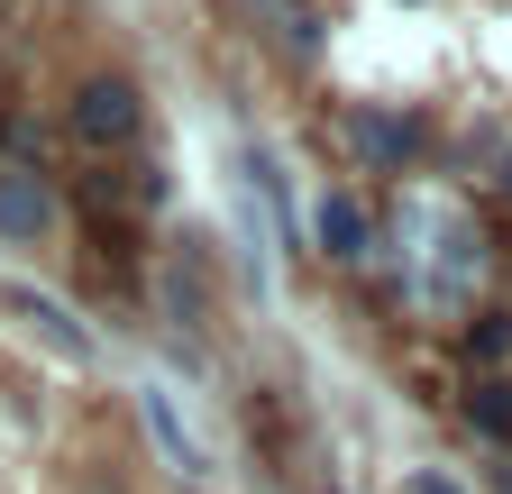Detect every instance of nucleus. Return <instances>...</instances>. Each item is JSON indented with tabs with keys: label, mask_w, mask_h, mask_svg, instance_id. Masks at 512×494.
I'll return each instance as SVG.
<instances>
[{
	"label": "nucleus",
	"mask_w": 512,
	"mask_h": 494,
	"mask_svg": "<svg viewBox=\"0 0 512 494\" xmlns=\"http://www.w3.org/2000/svg\"><path fill=\"white\" fill-rule=\"evenodd\" d=\"M412 494H467L458 476H412Z\"/></svg>",
	"instance_id": "11"
},
{
	"label": "nucleus",
	"mask_w": 512,
	"mask_h": 494,
	"mask_svg": "<svg viewBox=\"0 0 512 494\" xmlns=\"http://www.w3.org/2000/svg\"><path fill=\"white\" fill-rule=\"evenodd\" d=\"M348 138H357V156H375V165H412V156H421V129H412V119H384V110H357Z\"/></svg>",
	"instance_id": "5"
},
{
	"label": "nucleus",
	"mask_w": 512,
	"mask_h": 494,
	"mask_svg": "<svg viewBox=\"0 0 512 494\" xmlns=\"http://www.w3.org/2000/svg\"><path fill=\"white\" fill-rule=\"evenodd\" d=\"M467 357H476V366H503V357H512V312H485V321L467 330Z\"/></svg>",
	"instance_id": "10"
},
{
	"label": "nucleus",
	"mask_w": 512,
	"mask_h": 494,
	"mask_svg": "<svg viewBox=\"0 0 512 494\" xmlns=\"http://www.w3.org/2000/svg\"><path fill=\"white\" fill-rule=\"evenodd\" d=\"M256 19H275V46H284V55H302V65L320 55V19H311V10H284V0H256Z\"/></svg>",
	"instance_id": "7"
},
{
	"label": "nucleus",
	"mask_w": 512,
	"mask_h": 494,
	"mask_svg": "<svg viewBox=\"0 0 512 494\" xmlns=\"http://www.w3.org/2000/svg\"><path fill=\"white\" fill-rule=\"evenodd\" d=\"M138 412H147V430H156V449L174 458V476H211L202 440L183 430V412H174V394H165V385H147V394H138Z\"/></svg>",
	"instance_id": "3"
},
{
	"label": "nucleus",
	"mask_w": 512,
	"mask_h": 494,
	"mask_svg": "<svg viewBox=\"0 0 512 494\" xmlns=\"http://www.w3.org/2000/svg\"><path fill=\"white\" fill-rule=\"evenodd\" d=\"M0 302H10L19 321H37V339H46V348H64V357H92V330H83V321H64L46 293H28V284H0Z\"/></svg>",
	"instance_id": "4"
},
{
	"label": "nucleus",
	"mask_w": 512,
	"mask_h": 494,
	"mask_svg": "<svg viewBox=\"0 0 512 494\" xmlns=\"http://www.w3.org/2000/svg\"><path fill=\"white\" fill-rule=\"evenodd\" d=\"M503 193H512V165H503Z\"/></svg>",
	"instance_id": "12"
},
{
	"label": "nucleus",
	"mask_w": 512,
	"mask_h": 494,
	"mask_svg": "<svg viewBox=\"0 0 512 494\" xmlns=\"http://www.w3.org/2000/svg\"><path fill=\"white\" fill-rule=\"evenodd\" d=\"M467 421L485 430V440H512V385H503V376H485V385L467 394Z\"/></svg>",
	"instance_id": "8"
},
{
	"label": "nucleus",
	"mask_w": 512,
	"mask_h": 494,
	"mask_svg": "<svg viewBox=\"0 0 512 494\" xmlns=\"http://www.w3.org/2000/svg\"><path fill=\"white\" fill-rule=\"evenodd\" d=\"M55 229V193H46V174L37 165H0V238H46Z\"/></svg>",
	"instance_id": "2"
},
{
	"label": "nucleus",
	"mask_w": 512,
	"mask_h": 494,
	"mask_svg": "<svg viewBox=\"0 0 512 494\" xmlns=\"http://www.w3.org/2000/svg\"><path fill=\"white\" fill-rule=\"evenodd\" d=\"M156 284H165V312H174L183 330H192V321H202V275H192V266H165Z\"/></svg>",
	"instance_id": "9"
},
{
	"label": "nucleus",
	"mask_w": 512,
	"mask_h": 494,
	"mask_svg": "<svg viewBox=\"0 0 512 494\" xmlns=\"http://www.w3.org/2000/svg\"><path fill=\"white\" fill-rule=\"evenodd\" d=\"M320 247H330V257H366V211H357L348 193L320 202Z\"/></svg>",
	"instance_id": "6"
},
{
	"label": "nucleus",
	"mask_w": 512,
	"mask_h": 494,
	"mask_svg": "<svg viewBox=\"0 0 512 494\" xmlns=\"http://www.w3.org/2000/svg\"><path fill=\"white\" fill-rule=\"evenodd\" d=\"M64 129H74L83 147H128L147 129V92L128 83V74H83L74 101H64Z\"/></svg>",
	"instance_id": "1"
}]
</instances>
